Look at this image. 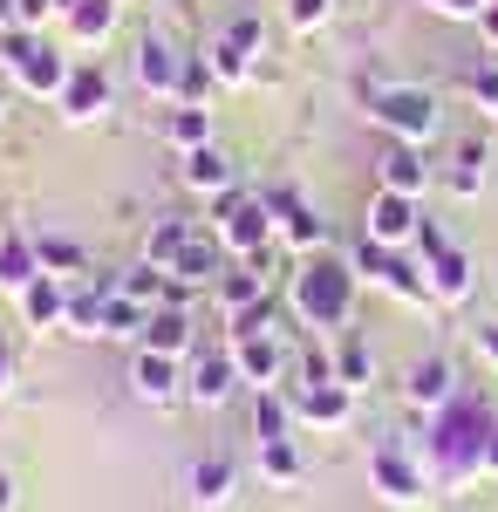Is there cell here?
<instances>
[{"label": "cell", "instance_id": "20", "mask_svg": "<svg viewBox=\"0 0 498 512\" xmlns=\"http://www.w3.org/2000/svg\"><path fill=\"white\" fill-rule=\"evenodd\" d=\"M219 274H226V246H219V239H205V233L171 260V280H178L185 294H192V287H219Z\"/></svg>", "mask_w": 498, "mask_h": 512}, {"label": "cell", "instance_id": "26", "mask_svg": "<svg viewBox=\"0 0 498 512\" xmlns=\"http://www.w3.org/2000/svg\"><path fill=\"white\" fill-rule=\"evenodd\" d=\"M185 185H192V192H205V198L232 192V158L219 151V144H205V151H185Z\"/></svg>", "mask_w": 498, "mask_h": 512}, {"label": "cell", "instance_id": "23", "mask_svg": "<svg viewBox=\"0 0 498 512\" xmlns=\"http://www.w3.org/2000/svg\"><path fill=\"white\" fill-rule=\"evenodd\" d=\"M212 294H219V308H226V315H246L253 301H267V274H260L253 260H226V274H219Z\"/></svg>", "mask_w": 498, "mask_h": 512}, {"label": "cell", "instance_id": "24", "mask_svg": "<svg viewBox=\"0 0 498 512\" xmlns=\"http://www.w3.org/2000/svg\"><path fill=\"white\" fill-rule=\"evenodd\" d=\"M164 137H171L178 151H205V144H219V123H212V110H205V103H171Z\"/></svg>", "mask_w": 498, "mask_h": 512}, {"label": "cell", "instance_id": "2", "mask_svg": "<svg viewBox=\"0 0 498 512\" xmlns=\"http://www.w3.org/2000/svg\"><path fill=\"white\" fill-rule=\"evenodd\" d=\"M492 410L478 403V396H451L444 410H437V424H430V472L437 485H464V478L485 472V444H492Z\"/></svg>", "mask_w": 498, "mask_h": 512}, {"label": "cell", "instance_id": "4", "mask_svg": "<svg viewBox=\"0 0 498 512\" xmlns=\"http://www.w3.org/2000/svg\"><path fill=\"white\" fill-rule=\"evenodd\" d=\"M0 69L21 82L28 96H48V103L62 96V82L76 76V62H69L55 41H41L35 28H14V35H0Z\"/></svg>", "mask_w": 498, "mask_h": 512}, {"label": "cell", "instance_id": "9", "mask_svg": "<svg viewBox=\"0 0 498 512\" xmlns=\"http://www.w3.org/2000/svg\"><path fill=\"white\" fill-rule=\"evenodd\" d=\"M369 478H376V492H383L389 506H417L423 485H430V465H423L403 437H389V444H376V458H369Z\"/></svg>", "mask_w": 498, "mask_h": 512}, {"label": "cell", "instance_id": "22", "mask_svg": "<svg viewBox=\"0 0 498 512\" xmlns=\"http://www.w3.org/2000/svg\"><path fill=\"white\" fill-rule=\"evenodd\" d=\"M485 178H492V151L478 137H464L444 164V185H451V198H485Z\"/></svg>", "mask_w": 498, "mask_h": 512}, {"label": "cell", "instance_id": "11", "mask_svg": "<svg viewBox=\"0 0 498 512\" xmlns=\"http://www.w3.org/2000/svg\"><path fill=\"white\" fill-rule=\"evenodd\" d=\"M423 233V219H417V198H403V192H383L376 185V198H369V212H362V239H376V246H396V253H410Z\"/></svg>", "mask_w": 498, "mask_h": 512}, {"label": "cell", "instance_id": "39", "mask_svg": "<svg viewBox=\"0 0 498 512\" xmlns=\"http://www.w3.org/2000/svg\"><path fill=\"white\" fill-rule=\"evenodd\" d=\"M212 62H205V55H192V62H185V82H178V103H205V96H212Z\"/></svg>", "mask_w": 498, "mask_h": 512}, {"label": "cell", "instance_id": "41", "mask_svg": "<svg viewBox=\"0 0 498 512\" xmlns=\"http://www.w3.org/2000/svg\"><path fill=\"white\" fill-rule=\"evenodd\" d=\"M471 96H478L485 110H498V55H492V62H478V69H471Z\"/></svg>", "mask_w": 498, "mask_h": 512}, {"label": "cell", "instance_id": "21", "mask_svg": "<svg viewBox=\"0 0 498 512\" xmlns=\"http://www.w3.org/2000/svg\"><path fill=\"white\" fill-rule=\"evenodd\" d=\"M21 321L41 328V335H48V328H62V321H69V280L41 274L35 287H21Z\"/></svg>", "mask_w": 498, "mask_h": 512}, {"label": "cell", "instance_id": "12", "mask_svg": "<svg viewBox=\"0 0 498 512\" xmlns=\"http://www.w3.org/2000/svg\"><path fill=\"white\" fill-rule=\"evenodd\" d=\"M430 178H437V164L423 158V144H396V137H383V151H376V185H383V192L423 198Z\"/></svg>", "mask_w": 498, "mask_h": 512}, {"label": "cell", "instance_id": "47", "mask_svg": "<svg viewBox=\"0 0 498 512\" xmlns=\"http://www.w3.org/2000/svg\"><path fill=\"white\" fill-rule=\"evenodd\" d=\"M7 506H14V478L0 472V512H7Z\"/></svg>", "mask_w": 498, "mask_h": 512}, {"label": "cell", "instance_id": "40", "mask_svg": "<svg viewBox=\"0 0 498 512\" xmlns=\"http://www.w3.org/2000/svg\"><path fill=\"white\" fill-rule=\"evenodd\" d=\"M423 7H430L437 21H478V14H485L492 0H423Z\"/></svg>", "mask_w": 498, "mask_h": 512}, {"label": "cell", "instance_id": "15", "mask_svg": "<svg viewBox=\"0 0 498 512\" xmlns=\"http://www.w3.org/2000/svg\"><path fill=\"white\" fill-rule=\"evenodd\" d=\"M185 48H171V41H157V35H144L137 41V82L151 89V96H164V103H178V82H185Z\"/></svg>", "mask_w": 498, "mask_h": 512}, {"label": "cell", "instance_id": "27", "mask_svg": "<svg viewBox=\"0 0 498 512\" xmlns=\"http://www.w3.org/2000/svg\"><path fill=\"white\" fill-rule=\"evenodd\" d=\"M232 485H239V472H232L226 458H198V465H192V506L198 512H219L232 499Z\"/></svg>", "mask_w": 498, "mask_h": 512}, {"label": "cell", "instance_id": "37", "mask_svg": "<svg viewBox=\"0 0 498 512\" xmlns=\"http://www.w3.org/2000/svg\"><path fill=\"white\" fill-rule=\"evenodd\" d=\"M280 328V308H273V294L267 301H253L246 315H232V342H246V335H273Z\"/></svg>", "mask_w": 498, "mask_h": 512}, {"label": "cell", "instance_id": "19", "mask_svg": "<svg viewBox=\"0 0 498 512\" xmlns=\"http://www.w3.org/2000/svg\"><path fill=\"white\" fill-rule=\"evenodd\" d=\"M116 14H123V0H76V7L62 14L69 48H103V41L116 35Z\"/></svg>", "mask_w": 498, "mask_h": 512}, {"label": "cell", "instance_id": "29", "mask_svg": "<svg viewBox=\"0 0 498 512\" xmlns=\"http://www.w3.org/2000/svg\"><path fill=\"white\" fill-rule=\"evenodd\" d=\"M144 349L185 355L192 349V315H185V308H151V321H144Z\"/></svg>", "mask_w": 498, "mask_h": 512}, {"label": "cell", "instance_id": "1", "mask_svg": "<svg viewBox=\"0 0 498 512\" xmlns=\"http://www.w3.org/2000/svg\"><path fill=\"white\" fill-rule=\"evenodd\" d=\"M355 287H362L355 260H342V253H307L301 267L287 274V308H294L301 328L335 335V328H348V315H355Z\"/></svg>", "mask_w": 498, "mask_h": 512}, {"label": "cell", "instance_id": "35", "mask_svg": "<svg viewBox=\"0 0 498 512\" xmlns=\"http://www.w3.org/2000/svg\"><path fill=\"white\" fill-rule=\"evenodd\" d=\"M205 62H212V76L226 82V89L253 82V55H239V48H226V41H212V48H205Z\"/></svg>", "mask_w": 498, "mask_h": 512}, {"label": "cell", "instance_id": "33", "mask_svg": "<svg viewBox=\"0 0 498 512\" xmlns=\"http://www.w3.org/2000/svg\"><path fill=\"white\" fill-rule=\"evenodd\" d=\"M35 253H41V274H55V280H69L89 267V253H82L76 239H35Z\"/></svg>", "mask_w": 498, "mask_h": 512}, {"label": "cell", "instance_id": "17", "mask_svg": "<svg viewBox=\"0 0 498 512\" xmlns=\"http://www.w3.org/2000/svg\"><path fill=\"white\" fill-rule=\"evenodd\" d=\"M55 110L69 123H96L103 110H110V76L96 69V62H76V76L62 82V96H55Z\"/></svg>", "mask_w": 498, "mask_h": 512}, {"label": "cell", "instance_id": "46", "mask_svg": "<svg viewBox=\"0 0 498 512\" xmlns=\"http://www.w3.org/2000/svg\"><path fill=\"white\" fill-rule=\"evenodd\" d=\"M485 472L498 478V431H492V444H485Z\"/></svg>", "mask_w": 498, "mask_h": 512}, {"label": "cell", "instance_id": "45", "mask_svg": "<svg viewBox=\"0 0 498 512\" xmlns=\"http://www.w3.org/2000/svg\"><path fill=\"white\" fill-rule=\"evenodd\" d=\"M14 390V355H7V342H0V396Z\"/></svg>", "mask_w": 498, "mask_h": 512}, {"label": "cell", "instance_id": "6", "mask_svg": "<svg viewBox=\"0 0 498 512\" xmlns=\"http://www.w3.org/2000/svg\"><path fill=\"white\" fill-rule=\"evenodd\" d=\"M212 239L239 253V260H253V253H267L273 246V219H267V198H246L239 185L232 192L212 198Z\"/></svg>", "mask_w": 498, "mask_h": 512}, {"label": "cell", "instance_id": "34", "mask_svg": "<svg viewBox=\"0 0 498 512\" xmlns=\"http://www.w3.org/2000/svg\"><path fill=\"white\" fill-rule=\"evenodd\" d=\"M69 335H82V342H103V294L89 287V294H69V321H62Z\"/></svg>", "mask_w": 498, "mask_h": 512}, {"label": "cell", "instance_id": "32", "mask_svg": "<svg viewBox=\"0 0 498 512\" xmlns=\"http://www.w3.org/2000/svg\"><path fill=\"white\" fill-rule=\"evenodd\" d=\"M369 376H376V362H369V342H362V335H342V342H335V383L362 390Z\"/></svg>", "mask_w": 498, "mask_h": 512}, {"label": "cell", "instance_id": "31", "mask_svg": "<svg viewBox=\"0 0 498 512\" xmlns=\"http://www.w3.org/2000/svg\"><path fill=\"white\" fill-rule=\"evenodd\" d=\"M260 472H267V485L294 492V485H301V444H294V437H273V444H260Z\"/></svg>", "mask_w": 498, "mask_h": 512}, {"label": "cell", "instance_id": "5", "mask_svg": "<svg viewBox=\"0 0 498 512\" xmlns=\"http://www.w3.org/2000/svg\"><path fill=\"white\" fill-rule=\"evenodd\" d=\"M417 260H423V280H430V301L437 308H458L478 294V274H471V253L444 226H423L417 233Z\"/></svg>", "mask_w": 498, "mask_h": 512}, {"label": "cell", "instance_id": "25", "mask_svg": "<svg viewBox=\"0 0 498 512\" xmlns=\"http://www.w3.org/2000/svg\"><path fill=\"white\" fill-rule=\"evenodd\" d=\"M41 280V253L28 233H0V287L7 294H21V287H35Z\"/></svg>", "mask_w": 498, "mask_h": 512}, {"label": "cell", "instance_id": "10", "mask_svg": "<svg viewBox=\"0 0 498 512\" xmlns=\"http://www.w3.org/2000/svg\"><path fill=\"white\" fill-rule=\"evenodd\" d=\"M287 390V403H294V424H328V431H342L348 417H355V390L348 383H307V376H287L280 383Z\"/></svg>", "mask_w": 498, "mask_h": 512}, {"label": "cell", "instance_id": "42", "mask_svg": "<svg viewBox=\"0 0 498 512\" xmlns=\"http://www.w3.org/2000/svg\"><path fill=\"white\" fill-rule=\"evenodd\" d=\"M55 14V0H21V28H41Z\"/></svg>", "mask_w": 498, "mask_h": 512}, {"label": "cell", "instance_id": "18", "mask_svg": "<svg viewBox=\"0 0 498 512\" xmlns=\"http://www.w3.org/2000/svg\"><path fill=\"white\" fill-rule=\"evenodd\" d=\"M403 396H410L417 410H430V417H437V410L458 396V369H451L444 355H423L417 369H410V383H403Z\"/></svg>", "mask_w": 498, "mask_h": 512}, {"label": "cell", "instance_id": "48", "mask_svg": "<svg viewBox=\"0 0 498 512\" xmlns=\"http://www.w3.org/2000/svg\"><path fill=\"white\" fill-rule=\"evenodd\" d=\"M69 7H76V0H55V14H69Z\"/></svg>", "mask_w": 498, "mask_h": 512}, {"label": "cell", "instance_id": "50", "mask_svg": "<svg viewBox=\"0 0 498 512\" xmlns=\"http://www.w3.org/2000/svg\"><path fill=\"white\" fill-rule=\"evenodd\" d=\"M492 117H498V110H492Z\"/></svg>", "mask_w": 498, "mask_h": 512}, {"label": "cell", "instance_id": "30", "mask_svg": "<svg viewBox=\"0 0 498 512\" xmlns=\"http://www.w3.org/2000/svg\"><path fill=\"white\" fill-rule=\"evenodd\" d=\"M253 437H260V444L294 437V403H287V390H280V383H273V390H253Z\"/></svg>", "mask_w": 498, "mask_h": 512}, {"label": "cell", "instance_id": "7", "mask_svg": "<svg viewBox=\"0 0 498 512\" xmlns=\"http://www.w3.org/2000/svg\"><path fill=\"white\" fill-rule=\"evenodd\" d=\"M348 260H355V274L369 280V287H383V294L410 301V308H437V301H430V280H423V260L396 253V246H376V239H362Z\"/></svg>", "mask_w": 498, "mask_h": 512}, {"label": "cell", "instance_id": "8", "mask_svg": "<svg viewBox=\"0 0 498 512\" xmlns=\"http://www.w3.org/2000/svg\"><path fill=\"white\" fill-rule=\"evenodd\" d=\"M267 219H273V246H287V253H328V219L307 205L294 185H280V192H267Z\"/></svg>", "mask_w": 498, "mask_h": 512}, {"label": "cell", "instance_id": "44", "mask_svg": "<svg viewBox=\"0 0 498 512\" xmlns=\"http://www.w3.org/2000/svg\"><path fill=\"white\" fill-rule=\"evenodd\" d=\"M21 28V0H0V35H14Z\"/></svg>", "mask_w": 498, "mask_h": 512}, {"label": "cell", "instance_id": "3", "mask_svg": "<svg viewBox=\"0 0 498 512\" xmlns=\"http://www.w3.org/2000/svg\"><path fill=\"white\" fill-rule=\"evenodd\" d=\"M369 117L383 137L396 144H430L437 130H444V103L423 89V82H383L376 96H369Z\"/></svg>", "mask_w": 498, "mask_h": 512}, {"label": "cell", "instance_id": "14", "mask_svg": "<svg viewBox=\"0 0 498 512\" xmlns=\"http://www.w3.org/2000/svg\"><path fill=\"white\" fill-rule=\"evenodd\" d=\"M232 390H239V362H232V349L219 355H198L192 369H185V403H198V410H226Z\"/></svg>", "mask_w": 498, "mask_h": 512}, {"label": "cell", "instance_id": "38", "mask_svg": "<svg viewBox=\"0 0 498 512\" xmlns=\"http://www.w3.org/2000/svg\"><path fill=\"white\" fill-rule=\"evenodd\" d=\"M328 14H335V0H287V28H294V35L328 28Z\"/></svg>", "mask_w": 498, "mask_h": 512}, {"label": "cell", "instance_id": "49", "mask_svg": "<svg viewBox=\"0 0 498 512\" xmlns=\"http://www.w3.org/2000/svg\"><path fill=\"white\" fill-rule=\"evenodd\" d=\"M0 117H7V103H0Z\"/></svg>", "mask_w": 498, "mask_h": 512}, {"label": "cell", "instance_id": "36", "mask_svg": "<svg viewBox=\"0 0 498 512\" xmlns=\"http://www.w3.org/2000/svg\"><path fill=\"white\" fill-rule=\"evenodd\" d=\"M219 41H226V48H239V55H260L267 28H260V14H232L226 28H219Z\"/></svg>", "mask_w": 498, "mask_h": 512}, {"label": "cell", "instance_id": "43", "mask_svg": "<svg viewBox=\"0 0 498 512\" xmlns=\"http://www.w3.org/2000/svg\"><path fill=\"white\" fill-rule=\"evenodd\" d=\"M478 355L498 369V321H485V328H478Z\"/></svg>", "mask_w": 498, "mask_h": 512}, {"label": "cell", "instance_id": "16", "mask_svg": "<svg viewBox=\"0 0 498 512\" xmlns=\"http://www.w3.org/2000/svg\"><path fill=\"white\" fill-rule=\"evenodd\" d=\"M232 362H239V383H253V390L287 383V342H280V335H246V342H232Z\"/></svg>", "mask_w": 498, "mask_h": 512}, {"label": "cell", "instance_id": "13", "mask_svg": "<svg viewBox=\"0 0 498 512\" xmlns=\"http://www.w3.org/2000/svg\"><path fill=\"white\" fill-rule=\"evenodd\" d=\"M130 390H137V403H157V410L185 403V362H178V355H157V349H137Z\"/></svg>", "mask_w": 498, "mask_h": 512}, {"label": "cell", "instance_id": "28", "mask_svg": "<svg viewBox=\"0 0 498 512\" xmlns=\"http://www.w3.org/2000/svg\"><path fill=\"white\" fill-rule=\"evenodd\" d=\"M192 239H198V233H192V219H178V212H164V219H157L151 233H144V260L171 274V260H178V253H185Z\"/></svg>", "mask_w": 498, "mask_h": 512}]
</instances>
